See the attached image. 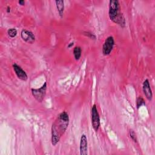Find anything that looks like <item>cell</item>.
<instances>
[{"instance_id":"cell-1","label":"cell","mask_w":155,"mask_h":155,"mask_svg":"<svg viewBox=\"0 0 155 155\" xmlns=\"http://www.w3.org/2000/svg\"><path fill=\"white\" fill-rule=\"evenodd\" d=\"M69 116L66 111L59 113L51 125V144L55 146L60 140L66 131L69 125Z\"/></svg>"},{"instance_id":"cell-2","label":"cell","mask_w":155,"mask_h":155,"mask_svg":"<svg viewBox=\"0 0 155 155\" xmlns=\"http://www.w3.org/2000/svg\"><path fill=\"white\" fill-rule=\"evenodd\" d=\"M109 18L114 23L121 27H124L126 24L125 19L120 12V6L117 0H110L109 1Z\"/></svg>"},{"instance_id":"cell-3","label":"cell","mask_w":155,"mask_h":155,"mask_svg":"<svg viewBox=\"0 0 155 155\" xmlns=\"http://www.w3.org/2000/svg\"><path fill=\"white\" fill-rule=\"evenodd\" d=\"M47 84L46 82L39 88H31V93L34 98L39 102H42L45 96Z\"/></svg>"},{"instance_id":"cell-4","label":"cell","mask_w":155,"mask_h":155,"mask_svg":"<svg viewBox=\"0 0 155 155\" xmlns=\"http://www.w3.org/2000/svg\"><path fill=\"white\" fill-rule=\"evenodd\" d=\"M91 125L95 131H97L100 126V116L96 104H93L91 108Z\"/></svg>"},{"instance_id":"cell-5","label":"cell","mask_w":155,"mask_h":155,"mask_svg":"<svg viewBox=\"0 0 155 155\" xmlns=\"http://www.w3.org/2000/svg\"><path fill=\"white\" fill-rule=\"evenodd\" d=\"M114 45V39L112 36H108L102 45V52L104 56L109 55L112 51Z\"/></svg>"},{"instance_id":"cell-6","label":"cell","mask_w":155,"mask_h":155,"mask_svg":"<svg viewBox=\"0 0 155 155\" xmlns=\"http://www.w3.org/2000/svg\"><path fill=\"white\" fill-rule=\"evenodd\" d=\"M21 37L23 41L28 44H33L35 41V35L31 31L26 29H22L21 30Z\"/></svg>"},{"instance_id":"cell-7","label":"cell","mask_w":155,"mask_h":155,"mask_svg":"<svg viewBox=\"0 0 155 155\" xmlns=\"http://www.w3.org/2000/svg\"><path fill=\"white\" fill-rule=\"evenodd\" d=\"M12 67L16 75L19 79L23 81H26L27 80L28 76L26 72L19 65H18L16 63H14L12 65Z\"/></svg>"},{"instance_id":"cell-8","label":"cell","mask_w":155,"mask_h":155,"mask_svg":"<svg viewBox=\"0 0 155 155\" xmlns=\"http://www.w3.org/2000/svg\"><path fill=\"white\" fill-rule=\"evenodd\" d=\"M142 90L144 95L148 101H151L153 98V93L150 87L148 79H145L142 84Z\"/></svg>"},{"instance_id":"cell-9","label":"cell","mask_w":155,"mask_h":155,"mask_svg":"<svg viewBox=\"0 0 155 155\" xmlns=\"http://www.w3.org/2000/svg\"><path fill=\"white\" fill-rule=\"evenodd\" d=\"M80 154L81 155L87 154V149H88V142L87 138L85 134H82L80 139Z\"/></svg>"},{"instance_id":"cell-10","label":"cell","mask_w":155,"mask_h":155,"mask_svg":"<svg viewBox=\"0 0 155 155\" xmlns=\"http://www.w3.org/2000/svg\"><path fill=\"white\" fill-rule=\"evenodd\" d=\"M55 3L59 15L61 18H62L63 16L64 11V1L63 0H56Z\"/></svg>"},{"instance_id":"cell-11","label":"cell","mask_w":155,"mask_h":155,"mask_svg":"<svg viewBox=\"0 0 155 155\" xmlns=\"http://www.w3.org/2000/svg\"><path fill=\"white\" fill-rule=\"evenodd\" d=\"M82 50L81 48L79 46H76L73 48V55L76 60H79L81 56Z\"/></svg>"},{"instance_id":"cell-12","label":"cell","mask_w":155,"mask_h":155,"mask_svg":"<svg viewBox=\"0 0 155 155\" xmlns=\"http://www.w3.org/2000/svg\"><path fill=\"white\" fill-rule=\"evenodd\" d=\"M17 30L15 28H10L7 30V34L10 38H15L17 35Z\"/></svg>"},{"instance_id":"cell-13","label":"cell","mask_w":155,"mask_h":155,"mask_svg":"<svg viewBox=\"0 0 155 155\" xmlns=\"http://www.w3.org/2000/svg\"><path fill=\"white\" fill-rule=\"evenodd\" d=\"M145 104V101L143 99V97H140V96H139L137 99H136V107H137V108L139 109L140 107H142V105H144Z\"/></svg>"},{"instance_id":"cell-14","label":"cell","mask_w":155,"mask_h":155,"mask_svg":"<svg viewBox=\"0 0 155 155\" xmlns=\"http://www.w3.org/2000/svg\"><path fill=\"white\" fill-rule=\"evenodd\" d=\"M129 136L130 137V138L134 142H137V136L136 134L135 133V132L132 130V129H130L129 130Z\"/></svg>"},{"instance_id":"cell-15","label":"cell","mask_w":155,"mask_h":155,"mask_svg":"<svg viewBox=\"0 0 155 155\" xmlns=\"http://www.w3.org/2000/svg\"><path fill=\"white\" fill-rule=\"evenodd\" d=\"M84 35L87 36V37L90 38L91 39H96V35L92 33L91 32H90V31H84Z\"/></svg>"},{"instance_id":"cell-16","label":"cell","mask_w":155,"mask_h":155,"mask_svg":"<svg viewBox=\"0 0 155 155\" xmlns=\"http://www.w3.org/2000/svg\"><path fill=\"white\" fill-rule=\"evenodd\" d=\"M18 3L19 5H22V6H24L25 5V1L24 0H20L18 1Z\"/></svg>"},{"instance_id":"cell-17","label":"cell","mask_w":155,"mask_h":155,"mask_svg":"<svg viewBox=\"0 0 155 155\" xmlns=\"http://www.w3.org/2000/svg\"><path fill=\"white\" fill-rule=\"evenodd\" d=\"M73 45H74V42H70V43L68 45L67 47H68V48H71V47H73Z\"/></svg>"},{"instance_id":"cell-18","label":"cell","mask_w":155,"mask_h":155,"mask_svg":"<svg viewBox=\"0 0 155 155\" xmlns=\"http://www.w3.org/2000/svg\"><path fill=\"white\" fill-rule=\"evenodd\" d=\"M6 11H7V12L8 13L10 12V11H11V8L10 7V6H7V10H6Z\"/></svg>"}]
</instances>
